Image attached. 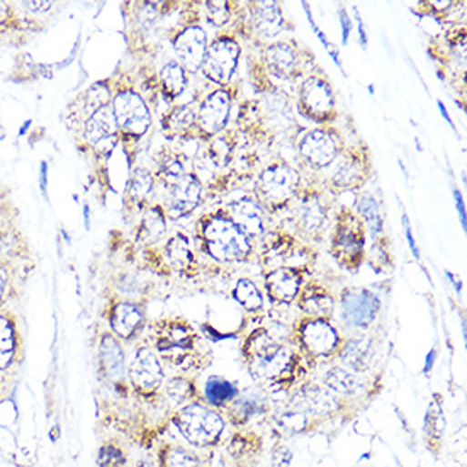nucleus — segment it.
Instances as JSON below:
<instances>
[{"instance_id": "23", "label": "nucleus", "mask_w": 467, "mask_h": 467, "mask_svg": "<svg viewBox=\"0 0 467 467\" xmlns=\"http://www.w3.org/2000/svg\"><path fill=\"white\" fill-rule=\"evenodd\" d=\"M155 178L147 168H135L127 178V189L123 196V206L127 216L143 215L150 206Z\"/></svg>"}, {"instance_id": "4", "label": "nucleus", "mask_w": 467, "mask_h": 467, "mask_svg": "<svg viewBox=\"0 0 467 467\" xmlns=\"http://www.w3.org/2000/svg\"><path fill=\"white\" fill-rule=\"evenodd\" d=\"M343 337L327 318H298L290 330V343L310 366L335 360Z\"/></svg>"}, {"instance_id": "56", "label": "nucleus", "mask_w": 467, "mask_h": 467, "mask_svg": "<svg viewBox=\"0 0 467 467\" xmlns=\"http://www.w3.org/2000/svg\"><path fill=\"white\" fill-rule=\"evenodd\" d=\"M359 31H360V43H362V46L366 48L367 46V38H366V29H364V25H362V19L359 17Z\"/></svg>"}, {"instance_id": "19", "label": "nucleus", "mask_w": 467, "mask_h": 467, "mask_svg": "<svg viewBox=\"0 0 467 467\" xmlns=\"http://www.w3.org/2000/svg\"><path fill=\"white\" fill-rule=\"evenodd\" d=\"M303 270L299 267H274L266 274V290L270 303L290 304L303 288Z\"/></svg>"}, {"instance_id": "25", "label": "nucleus", "mask_w": 467, "mask_h": 467, "mask_svg": "<svg viewBox=\"0 0 467 467\" xmlns=\"http://www.w3.org/2000/svg\"><path fill=\"white\" fill-rule=\"evenodd\" d=\"M267 68L272 76L294 80L301 76V56L290 43H274L264 51Z\"/></svg>"}, {"instance_id": "52", "label": "nucleus", "mask_w": 467, "mask_h": 467, "mask_svg": "<svg viewBox=\"0 0 467 467\" xmlns=\"http://www.w3.org/2000/svg\"><path fill=\"white\" fill-rule=\"evenodd\" d=\"M9 284H11V267H9V262L0 259V304L5 299Z\"/></svg>"}, {"instance_id": "55", "label": "nucleus", "mask_w": 467, "mask_h": 467, "mask_svg": "<svg viewBox=\"0 0 467 467\" xmlns=\"http://www.w3.org/2000/svg\"><path fill=\"white\" fill-rule=\"evenodd\" d=\"M340 25L341 29H343V45L349 41V35H350V29H352V25H350V19H349V15H347V11L345 9H340Z\"/></svg>"}, {"instance_id": "28", "label": "nucleus", "mask_w": 467, "mask_h": 467, "mask_svg": "<svg viewBox=\"0 0 467 467\" xmlns=\"http://www.w3.org/2000/svg\"><path fill=\"white\" fill-rule=\"evenodd\" d=\"M228 218L249 240L264 235L262 208L250 198H241L239 201L233 202L228 209Z\"/></svg>"}, {"instance_id": "57", "label": "nucleus", "mask_w": 467, "mask_h": 467, "mask_svg": "<svg viewBox=\"0 0 467 467\" xmlns=\"http://www.w3.org/2000/svg\"><path fill=\"white\" fill-rule=\"evenodd\" d=\"M437 104H439V109H441V113H442L443 119H445V121H449V123H451V127H454V125H452V121H451V116H449L447 109H445V106H443V102L439 101Z\"/></svg>"}, {"instance_id": "35", "label": "nucleus", "mask_w": 467, "mask_h": 467, "mask_svg": "<svg viewBox=\"0 0 467 467\" xmlns=\"http://www.w3.org/2000/svg\"><path fill=\"white\" fill-rule=\"evenodd\" d=\"M262 437L253 431L235 433L228 442V452L235 466L249 467L260 455Z\"/></svg>"}, {"instance_id": "12", "label": "nucleus", "mask_w": 467, "mask_h": 467, "mask_svg": "<svg viewBox=\"0 0 467 467\" xmlns=\"http://www.w3.org/2000/svg\"><path fill=\"white\" fill-rule=\"evenodd\" d=\"M241 48L237 39L231 36L216 38L206 51L202 74L208 76L216 86L227 87L237 72L240 60Z\"/></svg>"}, {"instance_id": "13", "label": "nucleus", "mask_w": 467, "mask_h": 467, "mask_svg": "<svg viewBox=\"0 0 467 467\" xmlns=\"http://www.w3.org/2000/svg\"><path fill=\"white\" fill-rule=\"evenodd\" d=\"M381 299L372 290L349 288L340 294V318L349 329L367 331L378 320Z\"/></svg>"}, {"instance_id": "15", "label": "nucleus", "mask_w": 467, "mask_h": 467, "mask_svg": "<svg viewBox=\"0 0 467 467\" xmlns=\"http://www.w3.org/2000/svg\"><path fill=\"white\" fill-rule=\"evenodd\" d=\"M43 29L35 17H27L14 2H0V48H21L29 41V35Z\"/></svg>"}, {"instance_id": "44", "label": "nucleus", "mask_w": 467, "mask_h": 467, "mask_svg": "<svg viewBox=\"0 0 467 467\" xmlns=\"http://www.w3.org/2000/svg\"><path fill=\"white\" fill-rule=\"evenodd\" d=\"M160 467H201V459L189 449L176 445V443H165L158 452Z\"/></svg>"}, {"instance_id": "36", "label": "nucleus", "mask_w": 467, "mask_h": 467, "mask_svg": "<svg viewBox=\"0 0 467 467\" xmlns=\"http://www.w3.org/2000/svg\"><path fill=\"white\" fill-rule=\"evenodd\" d=\"M266 411V400L259 398V394H245V396H239L223 413L227 415L228 421L233 427L243 429L252 421L253 418Z\"/></svg>"}, {"instance_id": "33", "label": "nucleus", "mask_w": 467, "mask_h": 467, "mask_svg": "<svg viewBox=\"0 0 467 467\" xmlns=\"http://www.w3.org/2000/svg\"><path fill=\"white\" fill-rule=\"evenodd\" d=\"M167 233V211L162 206H148L141 215L137 228V241L145 247H153L162 240Z\"/></svg>"}, {"instance_id": "18", "label": "nucleus", "mask_w": 467, "mask_h": 467, "mask_svg": "<svg viewBox=\"0 0 467 467\" xmlns=\"http://www.w3.org/2000/svg\"><path fill=\"white\" fill-rule=\"evenodd\" d=\"M172 46L178 55V64L186 68V72L196 74L202 68L204 56L208 51V35L201 25H184L172 39Z\"/></svg>"}, {"instance_id": "54", "label": "nucleus", "mask_w": 467, "mask_h": 467, "mask_svg": "<svg viewBox=\"0 0 467 467\" xmlns=\"http://www.w3.org/2000/svg\"><path fill=\"white\" fill-rule=\"evenodd\" d=\"M454 199L455 204H457V211H459V216H461V225H462V229H466V206H464L461 192L457 189L454 190Z\"/></svg>"}, {"instance_id": "22", "label": "nucleus", "mask_w": 467, "mask_h": 467, "mask_svg": "<svg viewBox=\"0 0 467 467\" xmlns=\"http://www.w3.org/2000/svg\"><path fill=\"white\" fill-rule=\"evenodd\" d=\"M299 152L311 167L325 168L335 162L339 155V141L327 129H311L301 139Z\"/></svg>"}, {"instance_id": "42", "label": "nucleus", "mask_w": 467, "mask_h": 467, "mask_svg": "<svg viewBox=\"0 0 467 467\" xmlns=\"http://www.w3.org/2000/svg\"><path fill=\"white\" fill-rule=\"evenodd\" d=\"M279 430L286 435H304L310 431H315L318 427H321L325 421L318 420V418L310 417L301 411L290 410L288 408L286 411H282L278 418H276Z\"/></svg>"}, {"instance_id": "21", "label": "nucleus", "mask_w": 467, "mask_h": 467, "mask_svg": "<svg viewBox=\"0 0 467 467\" xmlns=\"http://www.w3.org/2000/svg\"><path fill=\"white\" fill-rule=\"evenodd\" d=\"M339 366L352 371L355 374H367L376 360V343L369 335H357L345 339L337 355Z\"/></svg>"}, {"instance_id": "9", "label": "nucleus", "mask_w": 467, "mask_h": 467, "mask_svg": "<svg viewBox=\"0 0 467 467\" xmlns=\"http://www.w3.org/2000/svg\"><path fill=\"white\" fill-rule=\"evenodd\" d=\"M350 404L352 401L337 396L323 384L308 381L292 390L288 408L327 421V420L352 413Z\"/></svg>"}, {"instance_id": "20", "label": "nucleus", "mask_w": 467, "mask_h": 467, "mask_svg": "<svg viewBox=\"0 0 467 467\" xmlns=\"http://www.w3.org/2000/svg\"><path fill=\"white\" fill-rule=\"evenodd\" d=\"M202 198V182L192 172H188L174 188L168 189L167 216L174 221L186 218L199 206Z\"/></svg>"}, {"instance_id": "31", "label": "nucleus", "mask_w": 467, "mask_h": 467, "mask_svg": "<svg viewBox=\"0 0 467 467\" xmlns=\"http://www.w3.org/2000/svg\"><path fill=\"white\" fill-rule=\"evenodd\" d=\"M445 425L447 423L443 415L442 396L433 394L423 418V442L433 455L442 452Z\"/></svg>"}, {"instance_id": "5", "label": "nucleus", "mask_w": 467, "mask_h": 467, "mask_svg": "<svg viewBox=\"0 0 467 467\" xmlns=\"http://www.w3.org/2000/svg\"><path fill=\"white\" fill-rule=\"evenodd\" d=\"M116 125L119 129V141L129 148V143L137 145L152 127V113L145 97L131 84H116L111 99Z\"/></svg>"}, {"instance_id": "27", "label": "nucleus", "mask_w": 467, "mask_h": 467, "mask_svg": "<svg viewBox=\"0 0 467 467\" xmlns=\"http://www.w3.org/2000/svg\"><path fill=\"white\" fill-rule=\"evenodd\" d=\"M296 306L299 311H303L304 316L330 320L335 313L337 301L325 286H321L318 282H310L299 290V294L296 298Z\"/></svg>"}, {"instance_id": "58", "label": "nucleus", "mask_w": 467, "mask_h": 467, "mask_svg": "<svg viewBox=\"0 0 467 467\" xmlns=\"http://www.w3.org/2000/svg\"><path fill=\"white\" fill-rule=\"evenodd\" d=\"M433 357H435V350H431L429 357H427V366H425V371H427V372H429L430 367L433 364Z\"/></svg>"}, {"instance_id": "48", "label": "nucleus", "mask_w": 467, "mask_h": 467, "mask_svg": "<svg viewBox=\"0 0 467 467\" xmlns=\"http://www.w3.org/2000/svg\"><path fill=\"white\" fill-rule=\"evenodd\" d=\"M206 14L211 25H227L231 19V4L229 2H206Z\"/></svg>"}, {"instance_id": "34", "label": "nucleus", "mask_w": 467, "mask_h": 467, "mask_svg": "<svg viewBox=\"0 0 467 467\" xmlns=\"http://www.w3.org/2000/svg\"><path fill=\"white\" fill-rule=\"evenodd\" d=\"M196 129V111L190 104L174 106L162 116V131L167 138L186 139Z\"/></svg>"}, {"instance_id": "24", "label": "nucleus", "mask_w": 467, "mask_h": 467, "mask_svg": "<svg viewBox=\"0 0 467 467\" xmlns=\"http://www.w3.org/2000/svg\"><path fill=\"white\" fill-rule=\"evenodd\" d=\"M109 325L121 340H131L145 325V313L138 303L117 301L109 310Z\"/></svg>"}, {"instance_id": "45", "label": "nucleus", "mask_w": 467, "mask_h": 467, "mask_svg": "<svg viewBox=\"0 0 467 467\" xmlns=\"http://www.w3.org/2000/svg\"><path fill=\"white\" fill-rule=\"evenodd\" d=\"M186 174H188L186 165L178 157V153H167L165 157H162L158 168H157V174L153 176V178H157L158 184H162L165 189L168 190L170 188H174Z\"/></svg>"}, {"instance_id": "3", "label": "nucleus", "mask_w": 467, "mask_h": 467, "mask_svg": "<svg viewBox=\"0 0 467 467\" xmlns=\"http://www.w3.org/2000/svg\"><path fill=\"white\" fill-rule=\"evenodd\" d=\"M198 239L202 252L216 262H245L252 255L250 240L221 211L202 216L198 225Z\"/></svg>"}, {"instance_id": "17", "label": "nucleus", "mask_w": 467, "mask_h": 467, "mask_svg": "<svg viewBox=\"0 0 467 467\" xmlns=\"http://www.w3.org/2000/svg\"><path fill=\"white\" fill-rule=\"evenodd\" d=\"M369 170H371V165H369V150L366 147L352 148L331 174L329 180L330 190L339 194L345 190L362 188L369 178Z\"/></svg>"}, {"instance_id": "37", "label": "nucleus", "mask_w": 467, "mask_h": 467, "mask_svg": "<svg viewBox=\"0 0 467 467\" xmlns=\"http://www.w3.org/2000/svg\"><path fill=\"white\" fill-rule=\"evenodd\" d=\"M239 396H240L239 386L221 376H211L208 379L204 384V392H202L204 403L215 408L216 411H219V413L225 411Z\"/></svg>"}, {"instance_id": "50", "label": "nucleus", "mask_w": 467, "mask_h": 467, "mask_svg": "<svg viewBox=\"0 0 467 467\" xmlns=\"http://www.w3.org/2000/svg\"><path fill=\"white\" fill-rule=\"evenodd\" d=\"M292 461V452L289 447L284 442L274 443L272 451H270V462L274 467H289Z\"/></svg>"}, {"instance_id": "6", "label": "nucleus", "mask_w": 467, "mask_h": 467, "mask_svg": "<svg viewBox=\"0 0 467 467\" xmlns=\"http://www.w3.org/2000/svg\"><path fill=\"white\" fill-rule=\"evenodd\" d=\"M174 425L190 445L198 449H211L221 442L227 420L215 408L194 401L176 411Z\"/></svg>"}, {"instance_id": "8", "label": "nucleus", "mask_w": 467, "mask_h": 467, "mask_svg": "<svg viewBox=\"0 0 467 467\" xmlns=\"http://www.w3.org/2000/svg\"><path fill=\"white\" fill-rule=\"evenodd\" d=\"M330 252L343 269L354 272L366 257V227L352 209L343 208L337 216Z\"/></svg>"}, {"instance_id": "26", "label": "nucleus", "mask_w": 467, "mask_h": 467, "mask_svg": "<svg viewBox=\"0 0 467 467\" xmlns=\"http://www.w3.org/2000/svg\"><path fill=\"white\" fill-rule=\"evenodd\" d=\"M327 218H329V209L323 204L321 196L318 192L303 194V198L299 199V204L296 208L298 229L308 237H315L325 227Z\"/></svg>"}, {"instance_id": "14", "label": "nucleus", "mask_w": 467, "mask_h": 467, "mask_svg": "<svg viewBox=\"0 0 467 467\" xmlns=\"http://www.w3.org/2000/svg\"><path fill=\"white\" fill-rule=\"evenodd\" d=\"M133 390L143 398H153L164 384V367L150 347H139L127 369Z\"/></svg>"}, {"instance_id": "41", "label": "nucleus", "mask_w": 467, "mask_h": 467, "mask_svg": "<svg viewBox=\"0 0 467 467\" xmlns=\"http://www.w3.org/2000/svg\"><path fill=\"white\" fill-rule=\"evenodd\" d=\"M298 252L296 250V241L286 233H270L266 243H264V252L260 255L264 266H272V264H282L286 266L290 255Z\"/></svg>"}, {"instance_id": "51", "label": "nucleus", "mask_w": 467, "mask_h": 467, "mask_svg": "<svg viewBox=\"0 0 467 467\" xmlns=\"http://www.w3.org/2000/svg\"><path fill=\"white\" fill-rule=\"evenodd\" d=\"M17 5L21 11L36 15V14L50 13L51 9L55 7V2H51V0L48 2H17Z\"/></svg>"}, {"instance_id": "30", "label": "nucleus", "mask_w": 467, "mask_h": 467, "mask_svg": "<svg viewBox=\"0 0 467 467\" xmlns=\"http://www.w3.org/2000/svg\"><path fill=\"white\" fill-rule=\"evenodd\" d=\"M99 355H101L102 372L106 379L116 386H119L121 382L125 384L127 374L125 350L119 340L111 333L102 335Z\"/></svg>"}, {"instance_id": "7", "label": "nucleus", "mask_w": 467, "mask_h": 467, "mask_svg": "<svg viewBox=\"0 0 467 467\" xmlns=\"http://www.w3.org/2000/svg\"><path fill=\"white\" fill-rule=\"evenodd\" d=\"M299 174L289 164L278 160L267 165L255 184L257 204L270 213L286 209L299 196Z\"/></svg>"}, {"instance_id": "43", "label": "nucleus", "mask_w": 467, "mask_h": 467, "mask_svg": "<svg viewBox=\"0 0 467 467\" xmlns=\"http://www.w3.org/2000/svg\"><path fill=\"white\" fill-rule=\"evenodd\" d=\"M233 298L247 313H259L264 308V296L252 279H239L233 289Z\"/></svg>"}, {"instance_id": "11", "label": "nucleus", "mask_w": 467, "mask_h": 467, "mask_svg": "<svg viewBox=\"0 0 467 467\" xmlns=\"http://www.w3.org/2000/svg\"><path fill=\"white\" fill-rule=\"evenodd\" d=\"M298 107L304 117L315 123H329L337 114L335 94L325 76H308L299 89Z\"/></svg>"}, {"instance_id": "2", "label": "nucleus", "mask_w": 467, "mask_h": 467, "mask_svg": "<svg viewBox=\"0 0 467 467\" xmlns=\"http://www.w3.org/2000/svg\"><path fill=\"white\" fill-rule=\"evenodd\" d=\"M153 331L155 349L164 362L184 372L204 366L199 335L189 321L182 318H167L157 321Z\"/></svg>"}, {"instance_id": "46", "label": "nucleus", "mask_w": 467, "mask_h": 467, "mask_svg": "<svg viewBox=\"0 0 467 467\" xmlns=\"http://www.w3.org/2000/svg\"><path fill=\"white\" fill-rule=\"evenodd\" d=\"M165 392L174 403H194V400L199 396L198 384L194 379L188 376H176L165 384Z\"/></svg>"}, {"instance_id": "49", "label": "nucleus", "mask_w": 467, "mask_h": 467, "mask_svg": "<svg viewBox=\"0 0 467 467\" xmlns=\"http://www.w3.org/2000/svg\"><path fill=\"white\" fill-rule=\"evenodd\" d=\"M97 462H99V467H123L127 462V457L119 447H116L113 443H107L99 451Z\"/></svg>"}, {"instance_id": "29", "label": "nucleus", "mask_w": 467, "mask_h": 467, "mask_svg": "<svg viewBox=\"0 0 467 467\" xmlns=\"http://www.w3.org/2000/svg\"><path fill=\"white\" fill-rule=\"evenodd\" d=\"M323 386L330 391L335 392L343 400L357 401L367 392V381L360 374H355L352 371L341 366H331L323 374Z\"/></svg>"}, {"instance_id": "10", "label": "nucleus", "mask_w": 467, "mask_h": 467, "mask_svg": "<svg viewBox=\"0 0 467 467\" xmlns=\"http://www.w3.org/2000/svg\"><path fill=\"white\" fill-rule=\"evenodd\" d=\"M76 127H80L78 141H82V150H89L97 160H107L113 155L116 145L119 143V129L111 104H106L82 117Z\"/></svg>"}, {"instance_id": "53", "label": "nucleus", "mask_w": 467, "mask_h": 467, "mask_svg": "<svg viewBox=\"0 0 467 467\" xmlns=\"http://www.w3.org/2000/svg\"><path fill=\"white\" fill-rule=\"evenodd\" d=\"M403 223L404 228H406V240L410 243V249H411V252L415 255V259H420V252H418L417 241L413 239V233H411V228H410V221H408V218L406 215H403Z\"/></svg>"}, {"instance_id": "39", "label": "nucleus", "mask_w": 467, "mask_h": 467, "mask_svg": "<svg viewBox=\"0 0 467 467\" xmlns=\"http://www.w3.org/2000/svg\"><path fill=\"white\" fill-rule=\"evenodd\" d=\"M158 87L167 102L178 101L188 89V72L178 60H170L158 74Z\"/></svg>"}, {"instance_id": "1", "label": "nucleus", "mask_w": 467, "mask_h": 467, "mask_svg": "<svg viewBox=\"0 0 467 467\" xmlns=\"http://www.w3.org/2000/svg\"><path fill=\"white\" fill-rule=\"evenodd\" d=\"M243 362L255 384L267 392H290L303 382L306 360L299 352L274 340L266 329L253 330L241 347Z\"/></svg>"}, {"instance_id": "40", "label": "nucleus", "mask_w": 467, "mask_h": 467, "mask_svg": "<svg viewBox=\"0 0 467 467\" xmlns=\"http://www.w3.org/2000/svg\"><path fill=\"white\" fill-rule=\"evenodd\" d=\"M19 349L15 320L9 313H0V371L13 366Z\"/></svg>"}, {"instance_id": "32", "label": "nucleus", "mask_w": 467, "mask_h": 467, "mask_svg": "<svg viewBox=\"0 0 467 467\" xmlns=\"http://www.w3.org/2000/svg\"><path fill=\"white\" fill-rule=\"evenodd\" d=\"M164 257L167 266L184 278H192L196 269V259L190 249V241L186 235L176 233L170 237L164 247Z\"/></svg>"}, {"instance_id": "38", "label": "nucleus", "mask_w": 467, "mask_h": 467, "mask_svg": "<svg viewBox=\"0 0 467 467\" xmlns=\"http://www.w3.org/2000/svg\"><path fill=\"white\" fill-rule=\"evenodd\" d=\"M255 29L267 38L278 36L284 27V15L278 2H255L252 5Z\"/></svg>"}, {"instance_id": "47", "label": "nucleus", "mask_w": 467, "mask_h": 467, "mask_svg": "<svg viewBox=\"0 0 467 467\" xmlns=\"http://www.w3.org/2000/svg\"><path fill=\"white\" fill-rule=\"evenodd\" d=\"M359 208V218L362 219L364 227L369 229L372 239H378L379 235L382 233V216H381V209L379 204L371 194H366L360 198V201L357 204Z\"/></svg>"}, {"instance_id": "16", "label": "nucleus", "mask_w": 467, "mask_h": 467, "mask_svg": "<svg viewBox=\"0 0 467 467\" xmlns=\"http://www.w3.org/2000/svg\"><path fill=\"white\" fill-rule=\"evenodd\" d=\"M231 111V92L228 89H216L202 101L196 113V131L199 138H213L221 133L228 125Z\"/></svg>"}]
</instances>
